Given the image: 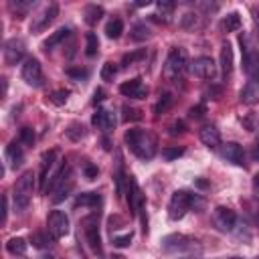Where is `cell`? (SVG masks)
Instances as JSON below:
<instances>
[{"label": "cell", "mask_w": 259, "mask_h": 259, "mask_svg": "<svg viewBox=\"0 0 259 259\" xmlns=\"http://www.w3.org/2000/svg\"><path fill=\"white\" fill-rule=\"evenodd\" d=\"M127 148L142 160H150L154 154H156V146H158V140L156 136L150 132V130H127L125 136H123Z\"/></svg>", "instance_id": "obj_1"}, {"label": "cell", "mask_w": 259, "mask_h": 259, "mask_svg": "<svg viewBox=\"0 0 259 259\" xmlns=\"http://www.w3.org/2000/svg\"><path fill=\"white\" fill-rule=\"evenodd\" d=\"M202 206H204V200L198 198L196 194L188 190H176L168 202V217L172 221H180L190 208H202Z\"/></svg>", "instance_id": "obj_2"}, {"label": "cell", "mask_w": 259, "mask_h": 259, "mask_svg": "<svg viewBox=\"0 0 259 259\" xmlns=\"http://www.w3.org/2000/svg\"><path fill=\"white\" fill-rule=\"evenodd\" d=\"M162 249L166 253H174V255H200L202 247L198 245L196 239L186 237V235H168L162 239Z\"/></svg>", "instance_id": "obj_3"}, {"label": "cell", "mask_w": 259, "mask_h": 259, "mask_svg": "<svg viewBox=\"0 0 259 259\" xmlns=\"http://www.w3.org/2000/svg\"><path fill=\"white\" fill-rule=\"evenodd\" d=\"M73 186H75V182H73V178H71V168H69V166H63V168L55 174V178H51L47 190H53L51 200H53L55 204H59V202H63V200L69 196V192L73 190Z\"/></svg>", "instance_id": "obj_4"}, {"label": "cell", "mask_w": 259, "mask_h": 259, "mask_svg": "<svg viewBox=\"0 0 259 259\" xmlns=\"http://www.w3.org/2000/svg\"><path fill=\"white\" fill-rule=\"evenodd\" d=\"M188 67V57H186V51L180 49V47H174L168 57H166V63H164V79L166 81H178L184 71Z\"/></svg>", "instance_id": "obj_5"}, {"label": "cell", "mask_w": 259, "mask_h": 259, "mask_svg": "<svg viewBox=\"0 0 259 259\" xmlns=\"http://www.w3.org/2000/svg\"><path fill=\"white\" fill-rule=\"evenodd\" d=\"M32 190H34V174H32V170H26V172L18 178V182H16V186H14V208H16L18 212L28 206Z\"/></svg>", "instance_id": "obj_6"}, {"label": "cell", "mask_w": 259, "mask_h": 259, "mask_svg": "<svg viewBox=\"0 0 259 259\" xmlns=\"http://www.w3.org/2000/svg\"><path fill=\"white\" fill-rule=\"evenodd\" d=\"M210 223L219 233H231L237 227V214L229 206H217L210 214Z\"/></svg>", "instance_id": "obj_7"}, {"label": "cell", "mask_w": 259, "mask_h": 259, "mask_svg": "<svg viewBox=\"0 0 259 259\" xmlns=\"http://www.w3.org/2000/svg\"><path fill=\"white\" fill-rule=\"evenodd\" d=\"M47 227L53 239H63L69 235V217L63 210H53L47 219Z\"/></svg>", "instance_id": "obj_8"}, {"label": "cell", "mask_w": 259, "mask_h": 259, "mask_svg": "<svg viewBox=\"0 0 259 259\" xmlns=\"http://www.w3.org/2000/svg\"><path fill=\"white\" fill-rule=\"evenodd\" d=\"M22 79L30 85V87H40L42 85V69H40V63L34 59V57H28L22 65V71H20Z\"/></svg>", "instance_id": "obj_9"}, {"label": "cell", "mask_w": 259, "mask_h": 259, "mask_svg": "<svg viewBox=\"0 0 259 259\" xmlns=\"http://www.w3.org/2000/svg\"><path fill=\"white\" fill-rule=\"evenodd\" d=\"M57 14H59V4H49V6H45L36 16H32V24H30V30L32 32H42L55 18H57Z\"/></svg>", "instance_id": "obj_10"}, {"label": "cell", "mask_w": 259, "mask_h": 259, "mask_svg": "<svg viewBox=\"0 0 259 259\" xmlns=\"http://www.w3.org/2000/svg\"><path fill=\"white\" fill-rule=\"evenodd\" d=\"M26 45L22 38H8L4 42V63L6 65H16L24 57Z\"/></svg>", "instance_id": "obj_11"}, {"label": "cell", "mask_w": 259, "mask_h": 259, "mask_svg": "<svg viewBox=\"0 0 259 259\" xmlns=\"http://www.w3.org/2000/svg\"><path fill=\"white\" fill-rule=\"evenodd\" d=\"M83 231H85V237H87L89 247L95 253H101V239H99V227H97V217L95 214L83 219Z\"/></svg>", "instance_id": "obj_12"}, {"label": "cell", "mask_w": 259, "mask_h": 259, "mask_svg": "<svg viewBox=\"0 0 259 259\" xmlns=\"http://www.w3.org/2000/svg\"><path fill=\"white\" fill-rule=\"evenodd\" d=\"M190 71H192V75H196L200 79H212L217 73V65L210 57H198L190 63Z\"/></svg>", "instance_id": "obj_13"}, {"label": "cell", "mask_w": 259, "mask_h": 259, "mask_svg": "<svg viewBox=\"0 0 259 259\" xmlns=\"http://www.w3.org/2000/svg\"><path fill=\"white\" fill-rule=\"evenodd\" d=\"M119 93L125 95V97H134V99H144L148 95V89L144 87L142 79L140 77H134L130 81H123L119 85Z\"/></svg>", "instance_id": "obj_14"}, {"label": "cell", "mask_w": 259, "mask_h": 259, "mask_svg": "<svg viewBox=\"0 0 259 259\" xmlns=\"http://www.w3.org/2000/svg\"><path fill=\"white\" fill-rule=\"evenodd\" d=\"M221 154H223V158H225L227 162L237 164V166H245V152H243V148H241L237 142H227V144H223Z\"/></svg>", "instance_id": "obj_15"}, {"label": "cell", "mask_w": 259, "mask_h": 259, "mask_svg": "<svg viewBox=\"0 0 259 259\" xmlns=\"http://www.w3.org/2000/svg\"><path fill=\"white\" fill-rule=\"evenodd\" d=\"M127 204H130L132 214H138L142 210V206H144V194L138 188V184H136L134 178L127 180Z\"/></svg>", "instance_id": "obj_16"}, {"label": "cell", "mask_w": 259, "mask_h": 259, "mask_svg": "<svg viewBox=\"0 0 259 259\" xmlns=\"http://www.w3.org/2000/svg\"><path fill=\"white\" fill-rule=\"evenodd\" d=\"M55 158H57L55 150L42 154V158H40V172H38V190H47V178H49V170L55 164Z\"/></svg>", "instance_id": "obj_17"}, {"label": "cell", "mask_w": 259, "mask_h": 259, "mask_svg": "<svg viewBox=\"0 0 259 259\" xmlns=\"http://www.w3.org/2000/svg\"><path fill=\"white\" fill-rule=\"evenodd\" d=\"M91 121H93V125H97V127H101L105 132H111L115 127V113L109 111V109H97L93 113Z\"/></svg>", "instance_id": "obj_18"}, {"label": "cell", "mask_w": 259, "mask_h": 259, "mask_svg": "<svg viewBox=\"0 0 259 259\" xmlns=\"http://www.w3.org/2000/svg\"><path fill=\"white\" fill-rule=\"evenodd\" d=\"M241 101L245 103V105H255V103H259V81L257 79H249L247 83H245V87L241 89Z\"/></svg>", "instance_id": "obj_19"}, {"label": "cell", "mask_w": 259, "mask_h": 259, "mask_svg": "<svg viewBox=\"0 0 259 259\" xmlns=\"http://www.w3.org/2000/svg\"><path fill=\"white\" fill-rule=\"evenodd\" d=\"M243 67H245V71H247V75H249L251 79H257V81H259V53L245 49Z\"/></svg>", "instance_id": "obj_20"}, {"label": "cell", "mask_w": 259, "mask_h": 259, "mask_svg": "<svg viewBox=\"0 0 259 259\" xmlns=\"http://www.w3.org/2000/svg\"><path fill=\"white\" fill-rule=\"evenodd\" d=\"M221 73L225 79L231 77V73H233V49L227 40L221 47Z\"/></svg>", "instance_id": "obj_21"}, {"label": "cell", "mask_w": 259, "mask_h": 259, "mask_svg": "<svg viewBox=\"0 0 259 259\" xmlns=\"http://www.w3.org/2000/svg\"><path fill=\"white\" fill-rule=\"evenodd\" d=\"M200 142H202L204 146H208V148L221 146V134H219V130H217L214 125H204V127L200 130Z\"/></svg>", "instance_id": "obj_22"}, {"label": "cell", "mask_w": 259, "mask_h": 259, "mask_svg": "<svg viewBox=\"0 0 259 259\" xmlns=\"http://www.w3.org/2000/svg\"><path fill=\"white\" fill-rule=\"evenodd\" d=\"M69 32H71V30H69V28H65V26H63V28H59V30H55V32H53V34L42 42V51H47V53H49V51H53L57 45H61V42L69 36Z\"/></svg>", "instance_id": "obj_23"}, {"label": "cell", "mask_w": 259, "mask_h": 259, "mask_svg": "<svg viewBox=\"0 0 259 259\" xmlns=\"http://www.w3.org/2000/svg\"><path fill=\"white\" fill-rule=\"evenodd\" d=\"M6 160L10 162L12 168H18V166L22 164V160H24V156H22V148H20L16 142H12V144L6 148Z\"/></svg>", "instance_id": "obj_24"}, {"label": "cell", "mask_w": 259, "mask_h": 259, "mask_svg": "<svg viewBox=\"0 0 259 259\" xmlns=\"http://www.w3.org/2000/svg\"><path fill=\"white\" fill-rule=\"evenodd\" d=\"M101 202V196L97 192H83L75 198V208L79 206H97Z\"/></svg>", "instance_id": "obj_25"}, {"label": "cell", "mask_w": 259, "mask_h": 259, "mask_svg": "<svg viewBox=\"0 0 259 259\" xmlns=\"http://www.w3.org/2000/svg\"><path fill=\"white\" fill-rule=\"evenodd\" d=\"M83 16H85V22L87 24H97L99 18L103 16V8L97 6V4H87L85 10H83Z\"/></svg>", "instance_id": "obj_26"}, {"label": "cell", "mask_w": 259, "mask_h": 259, "mask_svg": "<svg viewBox=\"0 0 259 259\" xmlns=\"http://www.w3.org/2000/svg\"><path fill=\"white\" fill-rule=\"evenodd\" d=\"M26 241L22 239V237H12L8 243H6V249H8V253H12V255H24L26 253Z\"/></svg>", "instance_id": "obj_27"}, {"label": "cell", "mask_w": 259, "mask_h": 259, "mask_svg": "<svg viewBox=\"0 0 259 259\" xmlns=\"http://www.w3.org/2000/svg\"><path fill=\"white\" fill-rule=\"evenodd\" d=\"M123 32V22L119 18H111L107 24H105V34L107 38H119Z\"/></svg>", "instance_id": "obj_28"}, {"label": "cell", "mask_w": 259, "mask_h": 259, "mask_svg": "<svg viewBox=\"0 0 259 259\" xmlns=\"http://www.w3.org/2000/svg\"><path fill=\"white\" fill-rule=\"evenodd\" d=\"M132 40H148L150 36H152V30H150V26L148 24H144V22H140V24H136L134 28H132Z\"/></svg>", "instance_id": "obj_29"}, {"label": "cell", "mask_w": 259, "mask_h": 259, "mask_svg": "<svg viewBox=\"0 0 259 259\" xmlns=\"http://www.w3.org/2000/svg\"><path fill=\"white\" fill-rule=\"evenodd\" d=\"M223 26H225L227 32H235V30H239V28H241V16H239V12H231V14H227V18L223 20Z\"/></svg>", "instance_id": "obj_30"}, {"label": "cell", "mask_w": 259, "mask_h": 259, "mask_svg": "<svg viewBox=\"0 0 259 259\" xmlns=\"http://www.w3.org/2000/svg\"><path fill=\"white\" fill-rule=\"evenodd\" d=\"M97 49H99L97 34L95 32H87V36H85V53H87V57H93L97 53Z\"/></svg>", "instance_id": "obj_31"}, {"label": "cell", "mask_w": 259, "mask_h": 259, "mask_svg": "<svg viewBox=\"0 0 259 259\" xmlns=\"http://www.w3.org/2000/svg\"><path fill=\"white\" fill-rule=\"evenodd\" d=\"M85 127L81 125V123H71L69 127H67V138L69 140H73V142H79V140H83L85 138Z\"/></svg>", "instance_id": "obj_32"}, {"label": "cell", "mask_w": 259, "mask_h": 259, "mask_svg": "<svg viewBox=\"0 0 259 259\" xmlns=\"http://www.w3.org/2000/svg\"><path fill=\"white\" fill-rule=\"evenodd\" d=\"M101 79L103 81H113V77L117 75V65L115 63H111V61H107V63H103V67H101Z\"/></svg>", "instance_id": "obj_33"}, {"label": "cell", "mask_w": 259, "mask_h": 259, "mask_svg": "<svg viewBox=\"0 0 259 259\" xmlns=\"http://www.w3.org/2000/svg\"><path fill=\"white\" fill-rule=\"evenodd\" d=\"M32 6H34V2H32V0H24V2H18V0H16V2H10V8H12L20 18H22V16L32 8Z\"/></svg>", "instance_id": "obj_34"}, {"label": "cell", "mask_w": 259, "mask_h": 259, "mask_svg": "<svg viewBox=\"0 0 259 259\" xmlns=\"http://www.w3.org/2000/svg\"><path fill=\"white\" fill-rule=\"evenodd\" d=\"M182 154H184V148H182V146H168V148H164V150H162V158H164V160H168V162H170V160L180 158Z\"/></svg>", "instance_id": "obj_35"}, {"label": "cell", "mask_w": 259, "mask_h": 259, "mask_svg": "<svg viewBox=\"0 0 259 259\" xmlns=\"http://www.w3.org/2000/svg\"><path fill=\"white\" fill-rule=\"evenodd\" d=\"M146 57V51L144 49H140V51H136V53H127V55H123V59H121V67H132L136 61H140V59H144Z\"/></svg>", "instance_id": "obj_36"}, {"label": "cell", "mask_w": 259, "mask_h": 259, "mask_svg": "<svg viewBox=\"0 0 259 259\" xmlns=\"http://www.w3.org/2000/svg\"><path fill=\"white\" fill-rule=\"evenodd\" d=\"M170 105H172V95H170V93H164V95H160V101L154 105V113L160 115V113H164Z\"/></svg>", "instance_id": "obj_37"}, {"label": "cell", "mask_w": 259, "mask_h": 259, "mask_svg": "<svg viewBox=\"0 0 259 259\" xmlns=\"http://www.w3.org/2000/svg\"><path fill=\"white\" fill-rule=\"evenodd\" d=\"M30 243H32L36 249H42V247L51 245V237L45 235V233H32V235H30Z\"/></svg>", "instance_id": "obj_38"}, {"label": "cell", "mask_w": 259, "mask_h": 259, "mask_svg": "<svg viewBox=\"0 0 259 259\" xmlns=\"http://www.w3.org/2000/svg\"><path fill=\"white\" fill-rule=\"evenodd\" d=\"M121 111H123V121H138V119H142V111L136 109V107L123 105Z\"/></svg>", "instance_id": "obj_39"}, {"label": "cell", "mask_w": 259, "mask_h": 259, "mask_svg": "<svg viewBox=\"0 0 259 259\" xmlns=\"http://www.w3.org/2000/svg\"><path fill=\"white\" fill-rule=\"evenodd\" d=\"M20 142L22 144H26V146H32V142H34V132H32V127H22L20 130Z\"/></svg>", "instance_id": "obj_40"}, {"label": "cell", "mask_w": 259, "mask_h": 259, "mask_svg": "<svg viewBox=\"0 0 259 259\" xmlns=\"http://www.w3.org/2000/svg\"><path fill=\"white\" fill-rule=\"evenodd\" d=\"M83 174H85V178H87V180H95V178H97V174H99V170H97V166H93V164H85Z\"/></svg>", "instance_id": "obj_41"}, {"label": "cell", "mask_w": 259, "mask_h": 259, "mask_svg": "<svg viewBox=\"0 0 259 259\" xmlns=\"http://www.w3.org/2000/svg\"><path fill=\"white\" fill-rule=\"evenodd\" d=\"M130 243H132V233H125V235L113 239V245H115V247H127Z\"/></svg>", "instance_id": "obj_42"}, {"label": "cell", "mask_w": 259, "mask_h": 259, "mask_svg": "<svg viewBox=\"0 0 259 259\" xmlns=\"http://www.w3.org/2000/svg\"><path fill=\"white\" fill-rule=\"evenodd\" d=\"M67 75H69V77H75V79H85V77H87V71H85V69L69 67V69H67Z\"/></svg>", "instance_id": "obj_43"}, {"label": "cell", "mask_w": 259, "mask_h": 259, "mask_svg": "<svg viewBox=\"0 0 259 259\" xmlns=\"http://www.w3.org/2000/svg\"><path fill=\"white\" fill-rule=\"evenodd\" d=\"M67 97H69V91H55V93H53V101H55V103H59V105H61V103H65V101H67Z\"/></svg>", "instance_id": "obj_44"}, {"label": "cell", "mask_w": 259, "mask_h": 259, "mask_svg": "<svg viewBox=\"0 0 259 259\" xmlns=\"http://www.w3.org/2000/svg\"><path fill=\"white\" fill-rule=\"evenodd\" d=\"M184 130H186V125H184L182 121H174V123L170 125V134H172V136H176V134H182Z\"/></svg>", "instance_id": "obj_45"}, {"label": "cell", "mask_w": 259, "mask_h": 259, "mask_svg": "<svg viewBox=\"0 0 259 259\" xmlns=\"http://www.w3.org/2000/svg\"><path fill=\"white\" fill-rule=\"evenodd\" d=\"M105 99V91L103 89H95V93H93V103L97 105V103H101Z\"/></svg>", "instance_id": "obj_46"}, {"label": "cell", "mask_w": 259, "mask_h": 259, "mask_svg": "<svg viewBox=\"0 0 259 259\" xmlns=\"http://www.w3.org/2000/svg\"><path fill=\"white\" fill-rule=\"evenodd\" d=\"M202 113H204V105H196L190 109V117H202Z\"/></svg>", "instance_id": "obj_47"}, {"label": "cell", "mask_w": 259, "mask_h": 259, "mask_svg": "<svg viewBox=\"0 0 259 259\" xmlns=\"http://www.w3.org/2000/svg\"><path fill=\"white\" fill-rule=\"evenodd\" d=\"M6 217H8V198H2V225H6Z\"/></svg>", "instance_id": "obj_48"}, {"label": "cell", "mask_w": 259, "mask_h": 259, "mask_svg": "<svg viewBox=\"0 0 259 259\" xmlns=\"http://www.w3.org/2000/svg\"><path fill=\"white\" fill-rule=\"evenodd\" d=\"M158 8L164 10V12H170V10L174 8V4H172V2H158Z\"/></svg>", "instance_id": "obj_49"}, {"label": "cell", "mask_w": 259, "mask_h": 259, "mask_svg": "<svg viewBox=\"0 0 259 259\" xmlns=\"http://www.w3.org/2000/svg\"><path fill=\"white\" fill-rule=\"evenodd\" d=\"M253 192L259 198V174H255V178H253Z\"/></svg>", "instance_id": "obj_50"}, {"label": "cell", "mask_w": 259, "mask_h": 259, "mask_svg": "<svg viewBox=\"0 0 259 259\" xmlns=\"http://www.w3.org/2000/svg\"><path fill=\"white\" fill-rule=\"evenodd\" d=\"M253 158L255 160H259V142L255 144V148H253Z\"/></svg>", "instance_id": "obj_51"}, {"label": "cell", "mask_w": 259, "mask_h": 259, "mask_svg": "<svg viewBox=\"0 0 259 259\" xmlns=\"http://www.w3.org/2000/svg\"><path fill=\"white\" fill-rule=\"evenodd\" d=\"M40 259H55V257H53V255H42Z\"/></svg>", "instance_id": "obj_52"}, {"label": "cell", "mask_w": 259, "mask_h": 259, "mask_svg": "<svg viewBox=\"0 0 259 259\" xmlns=\"http://www.w3.org/2000/svg\"><path fill=\"white\" fill-rule=\"evenodd\" d=\"M255 259H259V255H257V257H255Z\"/></svg>", "instance_id": "obj_53"}]
</instances>
